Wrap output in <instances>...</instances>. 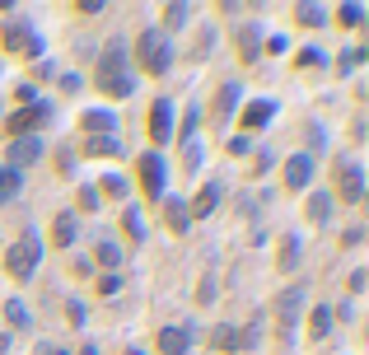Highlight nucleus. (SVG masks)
<instances>
[{
    "label": "nucleus",
    "instance_id": "26",
    "mask_svg": "<svg viewBox=\"0 0 369 355\" xmlns=\"http://www.w3.org/2000/svg\"><path fill=\"white\" fill-rule=\"evenodd\" d=\"M169 225L173 229H187V206L183 201H169Z\"/></svg>",
    "mask_w": 369,
    "mask_h": 355
},
{
    "label": "nucleus",
    "instance_id": "27",
    "mask_svg": "<svg viewBox=\"0 0 369 355\" xmlns=\"http://www.w3.org/2000/svg\"><path fill=\"white\" fill-rule=\"evenodd\" d=\"M117 150H122V145H117V140H89V155H117Z\"/></svg>",
    "mask_w": 369,
    "mask_h": 355
},
{
    "label": "nucleus",
    "instance_id": "30",
    "mask_svg": "<svg viewBox=\"0 0 369 355\" xmlns=\"http://www.w3.org/2000/svg\"><path fill=\"white\" fill-rule=\"evenodd\" d=\"M126 234H131V239H140V234H145V225H140L136 211H126Z\"/></svg>",
    "mask_w": 369,
    "mask_h": 355
},
{
    "label": "nucleus",
    "instance_id": "24",
    "mask_svg": "<svg viewBox=\"0 0 369 355\" xmlns=\"http://www.w3.org/2000/svg\"><path fill=\"white\" fill-rule=\"evenodd\" d=\"M327 206H332V197H327V192H318V197L308 201V220H327Z\"/></svg>",
    "mask_w": 369,
    "mask_h": 355
},
{
    "label": "nucleus",
    "instance_id": "25",
    "mask_svg": "<svg viewBox=\"0 0 369 355\" xmlns=\"http://www.w3.org/2000/svg\"><path fill=\"white\" fill-rule=\"evenodd\" d=\"M239 52H243V61H253V56H257V38H253V29L239 33Z\"/></svg>",
    "mask_w": 369,
    "mask_h": 355
},
{
    "label": "nucleus",
    "instance_id": "20",
    "mask_svg": "<svg viewBox=\"0 0 369 355\" xmlns=\"http://www.w3.org/2000/svg\"><path fill=\"white\" fill-rule=\"evenodd\" d=\"M294 19H299L304 29H318V24H323V10H318V5H299V10H294Z\"/></svg>",
    "mask_w": 369,
    "mask_h": 355
},
{
    "label": "nucleus",
    "instance_id": "10",
    "mask_svg": "<svg viewBox=\"0 0 369 355\" xmlns=\"http://www.w3.org/2000/svg\"><path fill=\"white\" fill-rule=\"evenodd\" d=\"M360 187H365L360 169H355V164H346V169H341V178H337V192H341V201H360Z\"/></svg>",
    "mask_w": 369,
    "mask_h": 355
},
{
    "label": "nucleus",
    "instance_id": "19",
    "mask_svg": "<svg viewBox=\"0 0 369 355\" xmlns=\"http://www.w3.org/2000/svg\"><path fill=\"white\" fill-rule=\"evenodd\" d=\"M271 112H276V108H271V103H253V108L243 112V126H248V131H253V126H262V122H266V117H271Z\"/></svg>",
    "mask_w": 369,
    "mask_h": 355
},
{
    "label": "nucleus",
    "instance_id": "4",
    "mask_svg": "<svg viewBox=\"0 0 369 355\" xmlns=\"http://www.w3.org/2000/svg\"><path fill=\"white\" fill-rule=\"evenodd\" d=\"M136 178H140V192H145V197H164V159L159 155H140Z\"/></svg>",
    "mask_w": 369,
    "mask_h": 355
},
{
    "label": "nucleus",
    "instance_id": "12",
    "mask_svg": "<svg viewBox=\"0 0 369 355\" xmlns=\"http://www.w3.org/2000/svg\"><path fill=\"white\" fill-rule=\"evenodd\" d=\"M216 206H220V187H216V183H206V187L197 192V201L187 206V211H192V216H211ZM192 216H187V220H192Z\"/></svg>",
    "mask_w": 369,
    "mask_h": 355
},
{
    "label": "nucleus",
    "instance_id": "21",
    "mask_svg": "<svg viewBox=\"0 0 369 355\" xmlns=\"http://www.w3.org/2000/svg\"><path fill=\"white\" fill-rule=\"evenodd\" d=\"M93 290L103 294V299H108V294H122V276H117V271H108V276H98V285H93Z\"/></svg>",
    "mask_w": 369,
    "mask_h": 355
},
{
    "label": "nucleus",
    "instance_id": "14",
    "mask_svg": "<svg viewBox=\"0 0 369 355\" xmlns=\"http://www.w3.org/2000/svg\"><path fill=\"white\" fill-rule=\"evenodd\" d=\"M234 98H239V84H225V89L216 93V112H211L216 122H225V117L234 112Z\"/></svg>",
    "mask_w": 369,
    "mask_h": 355
},
{
    "label": "nucleus",
    "instance_id": "9",
    "mask_svg": "<svg viewBox=\"0 0 369 355\" xmlns=\"http://www.w3.org/2000/svg\"><path fill=\"white\" fill-rule=\"evenodd\" d=\"M299 309H304V290H299V285H294V290H285L276 299V318H280V323H294V318H299Z\"/></svg>",
    "mask_w": 369,
    "mask_h": 355
},
{
    "label": "nucleus",
    "instance_id": "18",
    "mask_svg": "<svg viewBox=\"0 0 369 355\" xmlns=\"http://www.w3.org/2000/svg\"><path fill=\"white\" fill-rule=\"evenodd\" d=\"M38 117H43V112H19V117H10V136H24V131H33V126H38Z\"/></svg>",
    "mask_w": 369,
    "mask_h": 355
},
{
    "label": "nucleus",
    "instance_id": "22",
    "mask_svg": "<svg viewBox=\"0 0 369 355\" xmlns=\"http://www.w3.org/2000/svg\"><path fill=\"white\" fill-rule=\"evenodd\" d=\"M5 318H10V327H29V309H24L19 299H10V304H5Z\"/></svg>",
    "mask_w": 369,
    "mask_h": 355
},
{
    "label": "nucleus",
    "instance_id": "11",
    "mask_svg": "<svg viewBox=\"0 0 369 355\" xmlns=\"http://www.w3.org/2000/svg\"><path fill=\"white\" fill-rule=\"evenodd\" d=\"M159 355H187V332L183 327H164V332H159Z\"/></svg>",
    "mask_w": 369,
    "mask_h": 355
},
{
    "label": "nucleus",
    "instance_id": "17",
    "mask_svg": "<svg viewBox=\"0 0 369 355\" xmlns=\"http://www.w3.org/2000/svg\"><path fill=\"white\" fill-rule=\"evenodd\" d=\"M80 126H84V131H112V112H84Z\"/></svg>",
    "mask_w": 369,
    "mask_h": 355
},
{
    "label": "nucleus",
    "instance_id": "16",
    "mask_svg": "<svg viewBox=\"0 0 369 355\" xmlns=\"http://www.w3.org/2000/svg\"><path fill=\"white\" fill-rule=\"evenodd\" d=\"M15 197H19V173L15 169H0V206L15 201Z\"/></svg>",
    "mask_w": 369,
    "mask_h": 355
},
{
    "label": "nucleus",
    "instance_id": "23",
    "mask_svg": "<svg viewBox=\"0 0 369 355\" xmlns=\"http://www.w3.org/2000/svg\"><path fill=\"white\" fill-rule=\"evenodd\" d=\"M98 262H103V266H117V262H122V248L103 239V243H98Z\"/></svg>",
    "mask_w": 369,
    "mask_h": 355
},
{
    "label": "nucleus",
    "instance_id": "31",
    "mask_svg": "<svg viewBox=\"0 0 369 355\" xmlns=\"http://www.w3.org/2000/svg\"><path fill=\"white\" fill-rule=\"evenodd\" d=\"M52 355H66V351H52Z\"/></svg>",
    "mask_w": 369,
    "mask_h": 355
},
{
    "label": "nucleus",
    "instance_id": "8",
    "mask_svg": "<svg viewBox=\"0 0 369 355\" xmlns=\"http://www.w3.org/2000/svg\"><path fill=\"white\" fill-rule=\"evenodd\" d=\"M169 117H173V103H169V98H159L154 112H150V140H159V145L169 140Z\"/></svg>",
    "mask_w": 369,
    "mask_h": 355
},
{
    "label": "nucleus",
    "instance_id": "3",
    "mask_svg": "<svg viewBox=\"0 0 369 355\" xmlns=\"http://www.w3.org/2000/svg\"><path fill=\"white\" fill-rule=\"evenodd\" d=\"M38 262H43V243L38 239H19V243L5 248V271L15 280H29L38 271Z\"/></svg>",
    "mask_w": 369,
    "mask_h": 355
},
{
    "label": "nucleus",
    "instance_id": "28",
    "mask_svg": "<svg viewBox=\"0 0 369 355\" xmlns=\"http://www.w3.org/2000/svg\"><path fill=\"white\" fill-rule=\"evenodd\" d=\"M164 19H169V29H183V19H187V5H169V10H164Z\"/></svg>",
    "mask_w": 369,
    "mask_h": 355
},
{
    "label": "nucleus",
    "instance_id": "29",
    "mask_svg": "<svg viewBox=\"0 0 369 355\" xmlns=\"http://www.w3.org/2000/svg\"><path fill=\"white\" fill-rule=\"evenodd\" d=\"M360 19H365V10H360V5H346V10H341V24H346V29H355Z\"/></svg>",
    "mask_w": 369,
    "mask_h": 355
},
{
    "label": "nucleus",
    "instance_id": "2",
    "mask_svg": "<svg viewBox=\"0 0 369 355\" xmlns=\"http://www.w3.org/2000/svg\"><path fill=\"white\" fill-rule=\"evenodd\" d=\"M136 56H140V66H145V75H164L169 61H173V47L159 29H145L136 38Z\"/></svg>",
    "mask_w": 369,
    "mask_h": 355
},
{
    "label": "nucleus",
    "instance_id": "15",
    "mask_svg": "<svg viewBox=\"0 0 369 355\" xmlns=\"http://www.w3.org/2000/svg\"><path fill=\"white\" fill-rule=\"evenodd\" d=\"M327 327H332V309H327V304H318V309H313V323H308V337L323 341V337H327Z\"/></svg>",
    "mask_w": 369,
    "mask_h": 355
},
{
    "label": "nucleus",
    "instance_id": "1",
    "mask_svg": "<svg viewBox=\"0 0 369 355\" xmlns=\"http://www.w3.org/2000/svg\"><path fill=\"white\" fill-rule=\"evenodd\" d=\"M93 84L108 93V98H126V93L136 89V75H131V66H126V47L122 43H108L103 61L93 70Z\"/></svg>",
    "mask_w": 369,
    "mask_h": 355
},
{
    "label": "nucleus",
    "instance_id": "5",
    "mask_svg": "<svg viewBox=\"0 0 369 355\" xmlns=\"http://www.w3.org/2000/svg\"><path fill=\"white\" fill-rule=\"evenodd\" d=\"M0 38H5V52H38V43H33V33L24 19H10L5 29H0Z\"/></svg>",
    "mask_w": 369,
    "mask_h": 355
},
{
    "label": "nucleus",
    "instance_id": "13",
    "mask_svg": "<svg viewBox=\"0 0 369 355\" xmlns=\"http://www.w3.org/2000/svg\"><path fill=\"white\" fill-rule=\"evenodd\" d=\"M52 239H57V248H70V243H75V216H70V211H61V216H57Z\"/></svg>",
    "mask_w": 369,
    "mask_h": 355
},
{
    "label": "nucleus",
    "instance_id": "7",
    "mask_svg": "<svg viewBox=\"0 0 369 355\" xmlns=\"http://www.w3.org/2000/svg\"><path fill=\"white\" fill-rule=\"evenodd\" d=\"M38 155H43V140L38 136H19L15 145H10V169L19 173V164H33Z\"/></svg>",
    "mask_w": 369,
    "mask_h": 355
},
{
    "label": "nucleus",
    "instance_id": "6",
    "mask_svg": "<svg viewBox=\"0 0 369 355\" xmlns=\"http://www.w3.org/2000/svg\"><path fill=\"white\" fill-rule=\"evenodd\" d=\"M308 178H313V159L308 155H290L285 159V187H290V192L308 187Z\"/></svg>",
    "mask_w": 369,
    "mask_h": 355
}]
</instances>
